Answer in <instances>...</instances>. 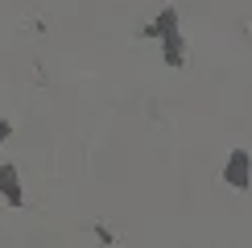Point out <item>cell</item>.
I'll return each mask as SVG.
<instances>
[{"instance_id": "1", "label": "cell", "mask_w": 252, "mask_h": 248, "mask_svg": "<svg viewBox=\"0 0 252 248\" xmlns=\"http://www.w3.org/2000/svg\"><path fill=\"white\" fill-rule=\"evenodd\" d=\"M223 182L232 186V190H248V182H252V157H248L244 149H232V153H227Z\"/></svg>"}, {"instance_id": "2", "label": "cell", "mask_w": 252, "mask_h": 248, "mask_svg": "<svg viewBox=\"0 0 252 248\" xmlns=\"http://www.w3.org/2000/svg\"><path fill=\"white\" fill-rule=\"evenodd\" d=\"M0 199L13 203V207L25 203V190H21V174H17V165H13V161L0 165Z\"/></svg>"}, {"instance_id": "3", "label": "cell", "mask_w": 252, "mask_h": 248, "mask_svg": "<svg viewBox=\"0 0 252 248\" xmlns=\"http://www.w3.org/2000/svg\"><path fill=\"white\" fill-rule=\"evenodd\" d=\"M161 58H165V66H186V50H182V33L178 29L161 33Z\"/></svg>"}, {"instance_id": "4", "label": "cell", "mask_w": 252, "mask_h": 248, "mask_svg": "<svg viewBox=\"0 0 252 248\" xmlns=\"http://www.w3.org/2000/svg\"><path fill=\"white\" fill-rule=\"evenodd\" d=\"M170 29H178V8H161L149 25H141V33L145 37H161V33H170Z\"/></svg>"}, {"instance_id": "5", "label": "cell", "mask_w": 252, "mask_h": 248, "mask_svg": "<svg viewBox=\"0 0 252 248\" xmlns=\"http://www.w3.org/2000/svg\"><path fill=\"white\" fill-rule=\"evenodd\" d=\"M8 132H13V124H8V120H0V145L8 141Z\"/></svg>"}]
</instances>
